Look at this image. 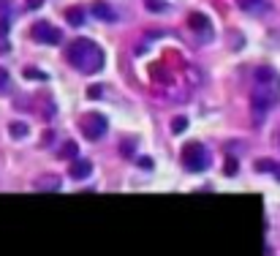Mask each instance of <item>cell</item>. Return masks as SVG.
Wrapping results in <instances>:
<instances>
[{
	"instance_id": "8",
	"label": "cell",
	"mask_w": 280,
	"mask_h": 256,
	"mask_svg": "<svg viewBox=\"0 0 280 256\" xmlns=\"http://www.w3.org/2000/svg\"><path fill=\"white\" fill-rule=\"evenodd\" d=\"M90 14H92V17H98L101 22H115V19H117L115 9H112L109 3H104V0H96V3L90 6Z\"/></svg>"
},
{
	"instance_id": "5",
	"label": "cell",
	"mask_w": 280,
	"mask_h": 256,
	"mask_svg": "<svg viewBox=\"0 0 280 256\" xmlns=\"http://www.w3.org/2000/svg\"><path fill=\"white\" fill-rule=\"evenodd\" d=\"M30 33H33V38H36V41L52 44V46H57V44H60V38H63V36H60V30H55L49 22H36Z\"/></svg>"
},
{
	"instance_id": "17",
	"label": "cell",
	"mask_w": 280,
	"mask_h": 256,
	"mask_svg": "<svg viewBox=\"0 0 280 256\" xmlns=\"http://www.w3.org/2000/svg\"><path fill=\"white\" fill-rule=\"evenodd\" d=\"M226 174H229V177H234V174H237V161L234 158L226 161Z\"/></svg>"
},
{
	"instance_id": "15",
	"label": "cell",
	"mask_w": 280,
	"mask_h": 256,
	"mask_svg": "<svg viewBox=\"0 0 280 256\" xmlns=\"http://www.w3.org/2000/svg\"><path fill=\"white\" fill-rule=\"evenodd\" d=\"M185 128H188V117H174L171 120V131L174 134H182Z\"/></svg>"
},
{
	"instance_id": "19",
	"label": "cell",
	"mask_w": 280,
	"mask_h": 256,
	"mask_svg": "<svg viewBox=\"0 0 280 256\" xmlns=\"http://www.w3.org/2000/svg\"><path fill=\"white\" fill-rule=\"evenodd\" d=\"M139 166L142 169H152V158H139Z\"/></svg>"
},
{
	"instance_id": "2",
	"label": "cell",
	"mask_w": 280,
	"mask_h": 256,
	"mask_svg": "<svg viewBox=\"0 0 280 256\" xmlns=\"http://www.w3.org/2000/svg\"><path fill=\"white\" fill-rule=\"evenodd\" d=\"M182 166L191 172H204L207 166H210V153H207L204 145H185L182 150Z\"/></svg>"
},
{
	"instance_id": "4",
	"label": "cell",
	"mask_w": 280,
	"mask_h": 256,
	"mask_svg": "<svg viewBox=\"0 0 280 256\" xmlns=\"http://www.w3.org/2000/svg\"><path fill=\"white\" fill-rule=\"evenodd\" d=\"M106 123H109V120H106L104 114H98V112H90L87 117L82 120V134L90 139V142H96V139H101L104 134H106Z\"/></svg>"
},
{
	"instance_id": "16",
	"label": "cell",
	"mask_w": 280,
	"mask_h": 256,
	"mask_svg": "<svg viewBox=\"0 0 280 256\" xmlns=\"http://www.w3.org/2000/svg\"><path fill=\"white\" fill-rule=\"evenodd\" d=\"M144 6H147V11H166L163 0H144Z\"/></svg>"
},
{
	"instance_id": "6",
	"label": "cell",
	"mask_w": 280,
	"mask_h": 256,
	"mask_svg": "<svg viewBox=\"0 0 280 256\" xmlns=\"http://www.w3.org/2000/svg\"><path fill=\"white\" fill-rule=\"evenodd\" d=\"M237 6L242 11H248V14H253V17L269 14V11H272V3H269V0H237Z\"/></svg>"
},
{
	"instance_id": "22",
	"label": "cell",
	"mask_w": 280,
	"mask_h": 256,
	"mask_svg": "<svg viewBox=\"0 0 280 256\" xmlns=\"http://www.w3.org/2000/svg\"><path fill=\"white\" fill-rule=\"evenodd\" d=\"M123 156H131V142H123Z\"/></svg>"
},
{
	"instance_id": "3",
	"label": "cell",
	"mask_w": 280,
	"mask_h": 256,
	"mask_svg": "<svg viewBox=\"0 0 280 256\" xmlns=\"http://www.w3.org/2000/svg\"><path fill=\"white\" fill-rule=\"evenodd\" d=\"M256 90L266 93V96H272L277 101V96H280V77L275 74V69H269V66L256 69Z\"/></svg>"
},
{
	"instance_id": "7",
	"label": "cell",
	"mask_w": 280,
	"mask_h": 256,
	"mask_svg": "<svg viewBox=\"0 0 280 256\" xmlns=\"http://www.w3.org/2000/svg\"><path fill=\"white\" fill-rule=\"evenodd\" d=\"M188 25H191L196 33H202L204 41H210V38H212V25H210V19H207L204 14H191V17H188Z\"/></svg>"
},
{
	"instance_id": "20",
	"label": "cell",
	"mask_w": 280,
	"mask_h": 256,
	"mask_svg": "<svg viewBox=\"0 0 280 256\" xmlns=\"http://www.w3.org/2000/svg\"><path fill=\"white\" fill-rule=\"evenodd\" d=\"M38 185H49V188H57V180L49 177V180H38Z\"/></svg>"
},
{
	"instance_id": "9",
	"label": "cell",
	"mask_w": 280,
	"mask_h": 256,
	"mask_svg": "<svg viewBox=\"0 0 280 256\" xmlns=\"http://www.w3.org/2000/svg\"><path fill=\"white\" fill-rule=\"evenodd\" d=\"M253 112L256 114H264V112H269L272 109V104H275V98L272 96H266V93H258V90H253Z\"/></svg>"
},
{
	"instance_id": "12",
	"label": "cell",
	"mask_w": 280,
	"mask_h": 256,
	"mask_svg": "<svg viewBox=\"0 0 280 256\" xmlns=\"http://www.w3.org/2000/svg\"><path fill=\"white\" fill-rule=\"evenodd\" d=\"M9 134H11L14 139H22V137H28V125L19 123V120H14V123L9 125Z\"/></svg>"
},
{
	"instance_id": "21",
	"label": "cell",
	"mask_w": 280,
	"mask_h": 256,
	"mask_svg": "<svg viewBox=\"0 0 280 256\" xmlns=\"http://www.w3.org/2000/svg\"><path fill=\"white\" fill-rule=\"evenodd\" d=\"M41 3H44V0H28V9H38Z\"/></svg>"
},
{
	"instance_id": "14",
	"label": "cell",
	"mask_w": 280,
	"mask_h": 256,
	"mask_svg": "<svg viewBox=\"0 0 280 256\" xmlns=\"http://www.w3.org/2000/svg\"><path fill=\"white\" fill-rule=\"evenodd\" d=\"M256 169L258 172H275L277 164H275V161H269V158H261V161H256Z\"/></svg>"
},
{
	"instance_id": "10",
	"label": "cell",
	"mask_w": 280,
	"mask_h": 256,
	"mask_svg": "<svg viewBox=\"0 0 280 256\" xmlns=\"http://www.w3.org/2000/svg\"><path fill=\"white\" fill-rule=\"evenodd\" d=\"M90 174H92V164H90V161H76V164H71V169H68L71 180H84V177H90Z\"/></svg>"
},
{
	"instance_id": "18",
	"label": "cell",
	"mask_w": 280,
	"mask_h": 256,
	"mask_svg": "<svg viewBox=\"0 0 280 256\" xmlns=\"http://www.w3.org/2000/svg\"><path fill=\"white\" fill-rule=\"evenodd\" d=\"M6 87H9V71L0 69V90H6Z\"/></svg>"
},
{
	"instance_id": "11",
	"label": "cell",
	"mask_w": 280,
	"mask_h": 256,
	"mask_svg": "<svg viewBox=\"0 0 280 256\" xmlns=\"http://www.w3.org/2000/svg\"><path fill=\"white\" fill-rule=\"evenodd\" d=\"M65 19H68V25H74V28H79V25H84V11L79 9V6H74V9L65 11Z\"/></svg>"
},
{
	"instance_id": "13",
	"label": "cell",
	"mask_w": 280,
	"mask_h": 256,
	"mask_svg": "<svg viewBox=\"0 0 280 256\" xmlns=\"http://www.w3.org/2000/svg\"><path fill=\"white\" fill-rule=\"evenodd\" d=\"M76 153H79L76 142H68V145H63V150H60V158H76Z\"/></svg>"
},
{
	"instance_id": "1",
	"label": "cell",
	"mask_w": 280,
	"mask_h": 256,
	"mask_svg": "<svg viewBox=\"0 0 280 256\" xmlns=\"http://www.w3.org/2000/svg\"><path fill=\"white\" fill-rule=\"evenodd\" d=\"M65 57L82 74H96L104 69V49L96 41H90V38H74L68 44V49H65Z\"/></svg>"
},
{
	"instance_id": "23",
	"label": "cell",
	"mask_w": 280,
	"mask_h": 256,
	"mask_svg": "<svg viewBox=\"0 0 280 256\" xmlns=\"http://www.w3.org/2000/svg\"><path fill=\"white\" fill-rule=\"evenodd\" d=\"M275 177H277V180H280V166H277V169H275Z\"/></svg>"
}]
</instances>
